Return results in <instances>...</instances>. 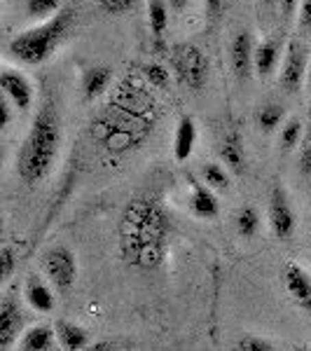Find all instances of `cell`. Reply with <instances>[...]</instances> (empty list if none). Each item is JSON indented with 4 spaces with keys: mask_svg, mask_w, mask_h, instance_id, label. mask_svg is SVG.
<instances>
[{
    "mask_svg": "<svg viewBox=\"0 0 311 351\" xmlns=\"http://www.w3.org/2000/svg\"><path fill=\"white\" fill-rule=\"evenodd\" d=\"M160 120V110L143 77H124L110 99L94 112L87 136L110 157H127L143 148Z\"/></svg>",
    "mask_w": 311,
    "mask_h": 351,
    "instance_id": "cell-1",
    "label": "cell"
},
{
    "mask_svg": "<svg viewBox=\"0 0 311 351\" xmlns=\"http://www.w3.org/2000/svg\"><path fill=\"white\" fill-rule=\"evenodd\" d=\"M169 211L160 190H140L127 202L120 218V258L136 271H155L166 258Z\"/></svg>",
    "mask_w": 311,
    "mask_h": 351,
    "instance_id": "cell-2",
    "label": "cell"
},
{
    "mask_svg": "<svg viewBox=\"0 0 311 351\" xmlns=\"http://www.w3.org/2000/svg\"><path fill=\"white\" fill-rule=\"evenodd\" d=\"M61 117L52 101H45L33 117L24 145L16 157V173L26 185H38L52 173L61 148Z\"/></svg>",
    "mask_w": 311,
    "mask_h": 351,
    "instance_id": "cell-3",
    "label": "cell"
},
{
    "mask_svg": "<svg viewBox=\"0 0 311 351\" xmlns=\"http://www.w3.org/2000/svg\"><path fill=\"white\" fill-rule=\"evenodd\" d=\"M77 21L75 8H64L49 19L40 21V24L26 28V31L16 33L5 43V49L14 61L24 66H40L61 47V43L68 38Z\"/></svg>",
    "mask_w": 311,
    "mask_h": 351,
    "instance_id": "cell-4",
    "label": "cell"
},
{
    "mask_svg": "<svg viewBox=\"0 0 311 351\" xmlns=\"http://www.w3.org/2000/svg\"><path fill=\"white\" fill-rule=\"evenodd\" d=\"M171 71L183 87H188L190 92H201L211 75V61L197 45H173Z\"/></svg>",
    "mask_w": 311,
    "mask_h": 351,
    "instance_id": "cell-5",
    "label": "cell"
},
{
    "mask_svg": "<svg viewBox=\"0 0 311 351\" xmlns=\"http://www.w3.org/2000/svg\"><path fill=\"white\" fill-rule=\"evenodd\" d=\"M42 276L52 284L56 291H68L73 288L77 279V258L64 243H56V246L47 248L42 253Z\"/></svg>",
    "mask_w": 311,
    "mask_h": 351,
    "instance_id": "cell-6",
    "label": "cell"
},
{
    "mask_svg": "<svg viewBox=\"0 0 311 351\" xmlns=\"http://www.w3.org/2000/svg\"><path fill=\"white\" fill-rule=\"evenodd\" d=\"M309 47L302 40H290L286 47V59L281 66V84L286 92H297L309 75Z\"/></svg>",
    "mask_w": 311,
    "mask_h": 351,
    "instance_id": "cell-7",
    "label": "cell"
},
{
    "mask_svg": "<svg viewBox=\"0 0 311 351\" xmlns=\"http://www.w3.org/2000/svg\"><path fill=\"white\" fill-rule=\"evenodd\" d=\"M267 218L271 234L276 239H290L295 232V211L288 199V192L281 185H274L269 192V206H267Z\"/></svg>",
    "mask_w": 311,
    "mask_h": 351,
    "instance_id": "cell-8",
    "label": "cell"
},
{
    "mask_svg": "<svg viewBox=\"0 0 311 351\" xmlns=\"http://www.w3.org/2000/svg\"><path fill=\"white\" fill-rule=\"evenodd\" d=\"M0 89L3 96L14 106L16 112H28L33 106V84L28 80V75L19 68L5 66L0 71Z\"/></svg>",
    "mask_w": 311,
    "mask_h": 351,
    "instance_id": "cell-9",
    "label": "cell"
},
{
    "mask_svg": "<svg viewBox=\"0 0 311 351\" xmlns=\"http://www.w3.org/2000/svg\"><path fill=\"white\" fill-rule=\"evenodd\" d=\"M256 47L253 43V33L251 31H239L234 33L229 43V61H232V71H234L236 80H248L256 71Z\"/></svg>",
    "mask_w": 311,
    "mask_h": 351,
    "instance_id": "cell-10",
    "label": "cell"
},
{
    "mask_svg": "<svg viewBox=\"0 0 311 351\" xmlns=\"http://www.w3.org/2000/svg\"><path fill=\"white\" fill-rule=\"evenodd\" d=\"M21 328H24V311H21L19 300L10 293L0 302V349H12V344L19 339Z\"/></svg>",
    "mask_w": 311,
    "mask_h": 351,
    "instance_id": "cell-11",
    "label": "cell"
},
{
    "mask_svg": "<svg viewBox=\"0 0 311 351\" xmlns=\"http://www.w3.org/2000/svg\"><path fill=\"white\" fill-rule=\"evenodd\" d=\"M24 298L28 302V307L38 314H49L54 309L56 300H54V286L49 284L45 276L40 274H28L24 281Z\"/></svg>",
    "mask_w": 311,
    "mask_h": 351,
    "instance_id": "cell-12",
    "label": "cell"
},
{
    "mask_svg": "<svg viewBox=\"0 0 311 351\" xmlns=\"http://www.w3.org/2000/svg\"><path fill=\"white\" fill-rule=\"evenodd\" d=\"M188 206H190L192 216L201 218V220H213V218H218V213H220V202H218L216 192L197 178H190Z\"/></svg>",
    "mask_w": 311,
    "mask_h": 351,
    "instance_id": "cell-13",
    "label": "cell"
},
{
    "mask_svg": "<svg viewBox=\"0 0 311 351\" xmlns=\"http://www.w3.org/2000/svg\"><path fill=\"white\" fill-rule=\"evenodd\" d=\"M284 286H286L288 295L293 298V302H295L299 309L311 314V276L307 274V269L299 267L295 263L286 265Z\"/></svg>",
    "mask_w": 311,
    "mask_h": 351,
    "instance_id": "cell-14",
    "label": "cell"
},
{
    "mask_svg": "<svg viewBox=\"0 0 311 351\" xmlns=\"http://www.w3.org/2000/svg\"><path fill=\"white\" fill-rule=\"evenodd\" d=\"M197 145V122L192 115H183L173 134V157L176 162H188Z\"/></svg>",
    "mask_w": 311,
    "mask_h": 351,
    "instance_id": "cell-15",
    "label": "cell"
},
{
    "mask_svg": "<svg viewBox=\"0 0 311 351\" xmlns=\"http://www.w3.org/2000/svg\"><path fill=\"white\" fill-rule=\"evenodd\" d=\"M112 84V68L108 66H92L82 73V99L84 101H96L99 96H103Z\"/></svg>",
    "mask_w": 311,
    "mask_h": 351,
    "instance_id": "cell-16",
    "label": "cell"
},
{
    "mask_svg": "<svg viewBox=\"0 0 311 351\" xmlns=\"http://www.w3.org/2000/svg\"><path fill=\"white\" fill-rule=\"evenodd\" d=\"M284 40L281 38H267L256 47V73L262 77L271 75L276 71L281 61V54H284Z\"/></svg>",
    "mask_w": 311,
    "mask_h": 351,
    "instance_id": "cell-17",
    "label": "cell"
},
{
    "mask_svg": "<svg viewBox=\"0 0 311 351\" xmlns=\"http://www.w3.org/2000/svg\"><path fill=\"white\" fill-rule=\"evenodd\" d=\"M54 332L56 339H59V347L64 351H82L92 344L89 342V332L82 326L73 324V321L59 319L54 326Z\"/></svg>",
    "mask_w": 311,
    "mask_h": 351,
    "instance_id": "cell-18",
    "label": "cell"
},
{
    "mask_svg": "<svg viewBox=\"0 0 311 351\" xmlns=\"http://www.w3.org/2000/svg\"><path fill=\"white\" fill-rule=\"evenodd\" d=\"M56 332L52 326H33L19 339V351H56Z\"/></svg>",
    "mask_w": 311,
    "mask_h": 351,
    "instance_id": "cell-19",
    "label": "cell"
},
{
    "mask_svg": "<svg viewBox=\"0 0 311 351\" xmlns=\"http://www.w3.org/2000/svg\"><path fill=\"white\" fill-rule=\"evenodd\" d=\"M220 160L225 162V167L234 173H241L246 167V150H244V138L239 132H229L220 143Z\"/></svg>",
    "mask_w": 311,
    "mask_h": 351,
    "instance_id": "cell-20",
    "label": "cell"
},
{
    "mask_svg": "<svg viewBox=\"0 0 311 351\" xmlns=\"http://www.w3.org/2000/svg\"><path fill=\"white\" fill-rule=\"evenodd\" d=\"M256 124L258 129L262 134H271L276 132L279 127H284L286 124V110L281 104H274V101H269V104H262L256 112Z\"/></svg>",
    "mask_w": 311,
    "mask_h": 351,
    "instance_id": "cell-21",
    "label": "cell"
},
{
    "mask_svg": "<svg viewBox=\"0 0 311 351\" xmlns=\"http://www.w3.org/2000/svg\"><path fill=\"white\" fill-rule=\"evenodd\" d=\"M148 24L155 43H162L169 28V3L166 0H148Z\"/></svg>",
    "mask_w": 311,
    "mask_h": 351,
    "instance_id": "cell-22",
    "label": "cell"
},
{
    "mask_svg": "<svg viewBox=\"0 0 311 351\" xmlns=\"http://www.w3.org/2000/svg\"><path fill=\"white\" fill-rule=\"evenodd\" d=\"M201 183L208 185L213 192L229 190V169L218 162H208L201 167Z\"/></svg>",
    "mask_w": 311,
    "mask_h": 351,
    "instance_id": "cell-23",
    "label": "cell"
},
{
    "mask_svg": "<svg viewBox=\"0 0 311 351\" xmlns=\"http://www.w3.org/2000/svg\"><path fill=\"white\" fill-rule=\"evenodd\" d=\"M304 127H307V124L299 120V117H290V120H286V124L279 132V148L284 152H293L295 148H299L302 136H304Z\"/></svg>",
    "mask_w": 311,
    "mask_h": 351,
    "instance_id": "cell-24",
    "label": "cell"
},
{
    "mask_svg": "<svg viewBox=\"0 0 311 351\" xmlns=\"http://www.w3.org/2000/svg\"><path fill=\"white\" fill-rule=\"evenodd\" d=\"M64 3L66 0H24V12L26 16H31V19H49V16H54L56 12H61L64 10Z\"/></svg>",
    "mask_w": 311,
    "mask_h": 351,
    "instance_id": "cell-25",
    "label": "cell"
},
{
    "mask_svg": "<svg viewBox=\"0 0 311 351\" xmlns=\"http://www.w3.org/2000/svg\"><path fill=\"white\" fill-rule=\"evenodd\" d=\"M260 230V213L256 206H244L236 213V232L244 239H253Z\"/></svg>",
    "mask_w": 311,
    "mask_h": 351,
    "instance_id": "cell-26",
    "label": "cell"
},
{
    "mask_svg": "<svg viewBox=\"0 0 311 351\" xmlns=\"http://www.w3.org/2000/svg\"><path fill=\"white\" fill-rule=\"evenodd\" d=\"M140 77H143V80L148 82V87L152 89H166L169 80H171V73L162 64H145V66H140Z\"/></svg>",
    "mask_w": 311,
    "mask_h": 351,
    "instance_id": "cell-27",
    "label": "cell"
},
{
    "mask_svg": "<svg viewBox=\"0 0 311 351\" xmlns=\"http://www.w3.org/2000/svg\"><path fill=\"white\" fill-rule=\"evenodd\" d=\"M297 169L304 178H311V115L307 120V127H304L302 143L297 148Z\"/></svg>",
    "mask_w": 311,
    "mask_h": 351,
    "instance_id": "cell-28",
    "label": "cell"
},
{
    "mask_svg": "<svg viewBox=\"0 0 311 351\" xmlns=\"http://www.w3.org/2000/svg\"><path fill=\"white\" fill-rule=\"evenodd\" d=\"M16 265H19L16 248L12 246V243H5V246L0 248V281H3V284H8V281L14 276Z\"/></svg>",
    "mask_w": 311,
    "mask_h": 351,
    "instance_id": "cell-29",
    "label": "cell"
},
{
    "mask_svg": "<svg viewBox=\"0 0 311 351\" xmlns=\"http://www.w3.org/2000/svg\"><path fill=\"white\" fill-rule=\"evenodd\" d=\"M234 351H276V347L271 342L262 337H256V335H246L236 342Z\"/></svg>",
    "mask_w": 311,
    "mask_h": 351,
    "instance_id": "cell-30",
    "label": "cell"
},
{
    "mask_svg": "<svg viewBox=\"0 0 311 351\" xmlns=\"http://www.w3.org/2000/svg\"><path fill=\"white\" fill-rule=\"evenodd\" d=\"M96 3L108 14H127L138 5V0H96Z\"/></svg>",
    "mask_w": 311,
    "mask_h": 351,
    "instance_id": "cell-31",
    "label": "cell"
},
{
    "mask_svg": "<svg viewBox=\"0 0 311 351\" xmlns=\"http://www.w3.org/2000/svg\"><path fill=\"white\" fill-rule=\"evenodd\" d=\"M297 26L302 31H311V0H302V5H299Z\"/></svg>",
    "mask_w": 311,
    "mask_h": 351,
    "instance_id": "cell-32",
    "label": "cell"
},
{
    "mask_svg": "<svg viewBox=\"0 0 311 351\" xmlns=\"http://www.w3.org/2000/svg\"><path fill=\"white\" fill-rule=\"evenodd\" d=\"M12 115H14V106L3 96V101H0V129H10Z\"/></svg>",
    "mask_w": 311,
    "mask_h": 351,
    "instance_id": "cell-33",
    "label": "cell"
},
{
    "mask_svg": "<svg viewBox=\"0 0 311 351\" xmlns=\"http://www.w3.org/2000/svg\"><path fill=\"white\" fill-rule=\"evenodd\" d=\"M82 351H117V344L110 342V339H99V342H92L87 349Z\"/></svg>",
    "mask_w": 311,
    "mask_h": 351,
    "instance_id": "cell-34",
    "label": "cell"
},
{
    "mask_svg": "<svg viewBox=\"0 0 311 351\" xmlns=\"http://www.w3.org/2000/svg\"><path fill=\"white\" fill-rule=\"evenodd\" d=\"M299 0H279V8H281V14H284V19H290L293 14H295Z\"/></svg>",
    "mask_w": 311,
    "mask_h": 351,
    "instance_id": "cell-35",
    "label": "cell"
},
{
    "mask_svg": "<svg viewBox=\"0 0 311 351\" xmlns=\"http://www.w3.org/2000/svg\"><path fill=\"white\" fill-rule=\"evenodd\" d=\"M225 0H203V5H206V12L211 16H216L220 12V8H223Z\"/></svg>",
    "mask_w": 311,
    "mask_h": 351,
    "instance_id": "cell-36",
    "label": "cell"
},
{
    "mask_svg": "<svg viewBox=\"0 0 311 351\" xmlns=\"http://www.w3.org/2000/svg\"><path fill=\"white\" fill-rule=\"evenodd\" d=\"M258 5L264 12H274V10L279 8V0H258Z\"/></svg>",
    "mask_w": 311,
    "mask_h": 351,
    "instance_id": "cell-37",
    "label": "cell"
},
{
    "mask_svg": "<svg viewBox=\"0 0 311 351\" xmlns=\"http://www.w3.org/2000/svg\"><path fill=\"white\" fill-rule=\"evenodd\" d=\"M169 5H171V10H176V12H180V10L188 8L190 0H169Z\"/></svg>",
    "mask_w": 311,
    "mask_h": 351,
    "instance_id": "cell-38",
    "label": "cell"
},
{
    "mask_svg": "<svg viewBox=\"0 0 311 351\" xmlns=\"http://www.w3.org/2000/svg\"><path fill=\"white\" fill-rule=\"evenodd\" d=\"M307 87L311 89V64H309V75H307Z\"/></svg>",
    "mask_w": 311,
    "mask_h": 351,
    "instance_id": "cell-39",
    "label": "cell"
},
{
    "mask_svg": "<svg viewBox=\"0 0 311 351\" xmlns=\"http://www.w3.org/2000/svg\"><path fill=\"white\" fill-rule=\"evenodd\" d=\"M309 351H311V347H309Z\"/></svg>",
    "mask_w": 311,
    "mask_h": 351,
    "instance_id": "cell-40",
    "label": "cell"
}]
</instances>
